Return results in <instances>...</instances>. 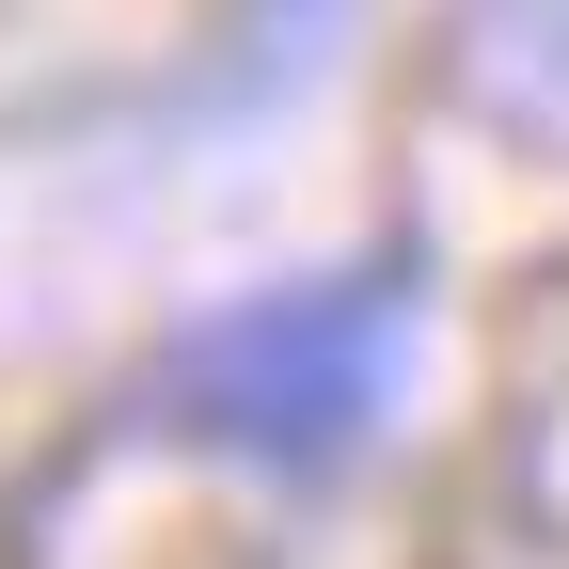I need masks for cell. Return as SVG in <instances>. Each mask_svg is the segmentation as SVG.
<instances>
[{
  "instance_id": "obj_2",
  "label": "cell",
  "mask_w": 569,
  "mask_h": 569,
  "mask_svg": "<svg viewBox=\"0 0 569 569\" xmlns=\"http://www.w3.org/2000/svg\"><path fill=\"white\" fill-rule=\"evenodd\" d=\"M475 96L522 111V127H569V0H490L475 17Z\"/></svg>"
},
{
  "instance_id": "obj_1",
  "label": "cell",
  "mask_w": 569,
  "mask_h": 569,
  "mask_svg": "<svg viewBox=\"0 0 569 569\" xmlns=\"http://www.w3.org/2000/svg\"><path fill=\"white\" fill-rule=\"evenodd\" d=\"M396 380H411V284L332 269V284H269V301H222L206 332H174L159 427L238 475H332V459H365Z\"/></svg>"
}]
</instances>
